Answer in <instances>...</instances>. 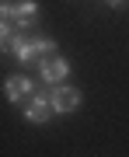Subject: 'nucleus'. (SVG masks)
I'll use <instances>...</instances> for the list:
<instances>
[{
	"mask_svg": "<svg viewBox=\"0 0 129 157\" xmlns=\"http://www.w3.org/2000/svg\"><path fill=\"white\" fill-rule=\"evenodd\" d=\"M39 73H42V80L56 84V80H63V77L70 73V63L63 59V56H42V59H39Z\"/></svg>",
	"mask_w": 129,
	"mask_h": 157,
	"instance_id": "1",
	"label": "nucleus"
},
{
	"mask_svg": "<svg viewBox=\"0 0 129 157\" xmlns=\"http://www.w3.org/2000/svg\"><path fill=\"white\" fill-rule=\"evenodd\" d=\"M56 108H52V101H49V94H32L28 98V108H25V119L28 122H45Z\"/></svg>",
	"mask_w": 129,
	"mask_h": 157,
	"instance_id": "2",
	"label": "nucleus"
},
{
	"mask_svg": "<svg viewBox=\"0 0 129 157\" xmlns=\"http://www.w3.org/2000/svg\"><path fill=\"white\" fill-rule=\"evenodd\" d=\"M7 49H11L21 63H35V59H39V52H35V39H28V35H11V39H7Z\"/></svg>",
	"mask_w": 129,
	"mask_h": 157,
	"instance_id": "3",
	"label": "nucleus"
},
{
	"mask_svg": "<svg viewBox=\"0 0 129 157\" xmlns=\"http://www.w3.org/2000/svg\"><path fill=\"white\" fill-rule=\"evenodd\" d=\"M49 101H52L56 112H73V108L80 105V91H77V87H56V91L49 94Z\"/></svg>",
	"mask_w": 129,
	"mask_h": 157,
	"instance_id": "4",
	"label": "nucleus"
},
{
	"mask_svg": "<svg viewBox=\"0 0 129 157\" xmlns=\"http://www.w3.org/2000/svg\"><path fill=\"white\" fill-rule=\"evenodd\" d=\"M4 94H7V101H21V98H28V94H32V80H28V77H7Z\"/></svg>",
	"mask_w": 129,
	"mask_h": 157,
	"instance_id": "5",
	"label": "nucleus"
},
{
	"mask_svg": "<svg viewBox=\"0 0 129 157\" xmlns=\"http://www.w3.org/2000/svg\"><path fill=\"white\" fill-rule=\"evenodd\" d=\"M35 11H39V4H35V0H21V4H14V21L25 28L28 21H35Z\"/></svg>",
	"mask_w": 129,
	"mask_h": 157,
	"instance_id": "6",
	"label": "nucleus"
},
{
	"mask_svg": "<svg viewBox=\"0 0 129 157\" xmlns=\"http://www.w3.org/2000/svg\"><path fill=\"white\" fill-rule=\"evenodd\" d=\"M35 52H39V59L42 56H56V42L52 39H35Z\"/></svg>",
	"mask_w": 129,
	"mask_h": 157,
	"instance_id": "7",
	"label": "nucleus"
},
{
	"mask_svg": "<svg viewBox=\"0 0 129 157\" xmlns=\"http://www.w3.org/2000/svg\"><path fill=\"white\" fill-rule=\"evenodd\" d=\"M0 17H14V4L11 0H0Z\"/></svg>",
	"mask_w": 129,
	"mask_h": 157,
	"instance_id": "8",
	"label": "nucleus"
},
{
	"mask_svg": "<svg viewBox=\"0 0 129 157\" xmlns=\"http://www.w3.org/2000/svg\"><path fill=\"white\" fill-rule=\"evenodd\" d=\"M7 39H11V32H7V25H4V17H0V49H7Z\"/></svg>",
	"mask_w": 129,
	"mask_h": 157,
	"instance_id": "9",
	"label": "nucleus"
},
{
	"mask_svg": "<svg viewBox=\"0 0 129 157\" xmlns=\"http://www.w3.org/2000/svg\"><path fill=\"white\" fill-rule=\"evenodd\" d=\"M119 4H122V0H108V7H119Z\"/></svg>",
	"mask_w": 129,
	"mask_h": 157,
	"instance_id": "10",
	"label": "nucleus"
}]
</instances>
